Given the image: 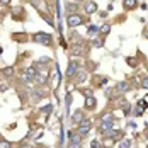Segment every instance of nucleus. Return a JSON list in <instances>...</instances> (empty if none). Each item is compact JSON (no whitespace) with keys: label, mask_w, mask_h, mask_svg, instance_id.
<instances>
[{"label":"nucleus","mask_w":148,"mask_h":148,"mask_svg":"<svg viewBox=\"0 0 148 148\" xmlns=\"http://www.w3.org/2000/svg\"><path fill=\"white\" fill-rule=\"evenodd\" d=\"M51 39H53V38H51V34H48V32H36V34L32 36V41H34V43H39V45H45V46L53 45Z\"/></svg>","instance_id":"nucleus-1"},{"label":"nucleus","mask_w":148,"mask_h":148,"mask_svg":"<svg viewBox=\"0 0 148 148\" xmlns=\"http://www.w3.org/2000/svg\"><path fill=\"white\" fill-rule=\"evenodd\" d=\"M90 128H92V123H90V119H82V123H78L77 134H80V136H85V134L90 131Z\"/></svg>","instance_id":"nucleus-2"},{"label":"nucleus","mask_w":148,"mask_h":148,"mask_svg":"<svg viewBox=\"0 0 148 148\" xmlns=\"http://www.w3.org/2000/svg\"><path fill=\"white\" fill-rule=\"evenodd\" d=\"M66 24H68V27H77V26L84 24V19H82V15H78V14H70L66 17Z\"/></svg>","instance_id":"nucleus-3"},{"label":"nucleus","mask_w":148,"mask_h":148,"mask_svg":"<svg viewBox=\"0 0 148 148\" xmlns=\"http://www.w3.org/2000/svg\"><path fill=\"white\" fill-rule=\"evenodd\" d=\"M112 124H114L112 116H106V118L102 119V123H101V131H102V133H106V131L112 130Z\"/></svg>","instance_id":"nucleus-4"},{"label":"nucleus","mask_w":148,"mask_h":148,"mask_svg":"<svg viewBox=\"0 0 148 148\" xmlns=\"http://www.w3.org/2000/svg\"><path fill=\"white\" fill-rule=\"evenodd\" d=\"M78 70H80V68H78V63H77V61H70V63H68V68H66V77H73Z\"/></svg>","instance_id":"nucleus-5"},{"label":"nucleus","mask_w":148,"mask_h":148,"mask_svg":"<svg viewBox=\"0 0 148 148\" xmlns=\"http://www.w3.org/2000/svg\"><path fill=\"white\" fill-rule=\"evenodd\" d=\"M85 12L87 14H94V12H97V3L94 2V0H89V2H85Z\"/></svg>","instance_id":"nucleus-6"},{"label":"nucleus","mask_w":148,"mask_h":148,"mask_svg":"<svg viewBox=\"0 0 148 148\" xmlns=\"http://www.w3.org/2000/svg\"><path fill=\"white\" fill-rule=\"evenodd\" d=\"M130 90V84L126 82V80H123V82H118V85H116V92H128Z\"/></svg>","instance_id":"nucleus-7"},{"label":"nucleus","mask_w":148,"mask_h":148,"mask_svg":"<svg viewBox=\"0 0 148 148\" xmlns=\"http://www.w3.org/2000/svg\"><path fill=\"white\" fill-rule=\"evenodd\" d=\"M95 106H97L95 97H94V95H87V97H85V107H87V109H94Z\"/></svg>","instance_id":"nucleus-8"},{"label":"nucleus","mask_w":148,"mask_h":148,"mask_svg":"<svg viewBox=\"0 0 148 148\" xmlns=\"http://www.w3.org/2000/svg\"><path fill=\"white\" fill-rule=\"evenodd\" d=\"M46 78H48V72H46V70H43V72H38V73H36V77H34V80H36V82H39V84H45Z\"/></svg>","instance_id":"nucleus-9"},{"label":"nucleus","mask_w":148,"mask_h":148,"mask_svg":"<svg viewBox=\"0 0 148 148\" xmlns=\"http://www.w3.org/2000/svg\"><path fill=\"white\" fill-rule=\"evenodd\" d=\"M82 119H84V112H82V109L75 111L73 116H72V121H73L75 124H78V123H82Z\"/></svg>","instance_id":"nucleus-10"},{"label":"nucleus","mask_w":148,"mask_h":148,"mask_svg":"<svg viewBox=\"0 0 148 148\" xmlns=\"http://www.w3.org/2000/svg\"><path fill=\"white\" fill-rule=\"evenodd\" d=\"M123 7L126 10H131V9L136 7V0H123Z\"/></svg>","instance_id":"nucleus-11"},{"label":"nucleus","mask_w":148,"mask_h":148,"mask_svg":"<svg viewBox=\"0 0 148 148\" xmlns=\"http://www.w3.org/2000/svg\"><path fill=\"white\" fill-rule=\"evenodd\" d=\"M85 78H87V75H85V72H77V80H75V84L78 85V84H82V82H85Z\"/></svg>","instance_id":"nucleus-12"},{"label":"nucleus","mask_w":148,"mask_h":148,"mask_svg":"<svg viewBox=\"0 0 148 148\" xmlns=\"http://www.w3.org/2000/svg\"><path fill=\"white\" fill-rule=\"evenodd\" d=\"M82 51H84V48H82L80 45H77V46H73V48H72V55H75V56L82 55Z\"/></svg>","instance_id":"nucleus-13"},{"label":"nucleus","mask_w":148,"mask_h":148,"mask_svg":"<svg viewBox=\"0 0 148 148\" xmlns=\"http://www.w3.org/2000/svg\"><path fill=\"white\" fill-rule=\"evenodd\" d=\"M2 75H5V77L14 75V66H7V68H3V70H2Z\"/></svg>","instance_id":"nucleus-14"},{"label":"nucleus","mask_w":148,"mask_h":148,"mask_svg":"<svg viewBox=\"0 0 148 148\" xmlns=\"http://www.w3.org/2000/svg\"><path fill=\"white\" fill-rule=\"evenodd\" d=\"M104 134L106 136H111V138H118V134H121V133H119L118 130H109V131H106Z\"/></svg>","instance_id":"nucleus-15"},{"label":"nucleus","mask_w":148,"mask_h":148,"mask_svg":"<svg viewBox=\"0 0 148 148\" xmlns=\"http://www.w3.org/2000/svg\"><path fill=\"white\" fill-rule=\"evenodd\" d=\"M106 97L114 99V97H116V89H106Z\"/></svg>","instance_id":"nucleus-16"},{"label":"nucleus","mask_w":148,"mask_h":148,"mask_svg":"<svg viewBox=\"0 0 148 148\" xmlns=\"http://www.w3.org/2000/svg\"><path fill=\"white\" fill-rule=\"evenodd\" d=\"M75 10H77V5H75V3H66V12L75 14Z\"/></svg>","instance_id":"nucleus-17"},{"label":"nucleus","mask_w":148,"mask_h":148,"mask_svg":"<svg viewBox=\"0 0 148 148\" xmlns=\"http://www.w3.org/2000/svg\"><path fill=\"white\" fill-rule=\"evenodd\" d=\"M121 107H123V111H124V114H130V104L126 102V101H123V104H121Z\"/></svg>","instance_id":"nucleus-18"},{"label":"nucleus","mask_w":148,"mask_h":148,"mask_svg":"<svg viewBox=\"0 0 148 148\" xmlns=\"http://www.w3.org/2000/svg\"><path fill=\"white\" fill-rule=\"evenodd\" d=\"M131 147V141L130 140H123L121 143H119V148H130Z\"/></svg>","instance_id":"nucleus-19"},{"label":"nucleus","mask_w":148,"mask_h":148,"mask_svg":"<svg viewBox=\"0 0 148 148\" xmlns=\"http://www.w3.org/2000/svg\"><path fill=\"white\" fill-rule=\"evenodd\" d=\"M0 148H12V145L7 140H0Z\"/></svg>","instance_id":"nucleus-20"},{"label":"nucleus","mask_w":148,"mask_h":148,"mask_svg":"<svg viewBox=\"0 0 148 148\" xmlns=\"http://www.w3.org/2000/svg\"><path fill=\"white\" fill-rule=\"evenodd\" d=\"M99 32V26H89V34H97Z\"/></svg>","instance_id":"nucleus-21"},{"label":"nucleus","mask_w":148,"mask_h":148,"mask_svg":"<svg viewBox=\"0 0 148 148\" xmlns=\"http://www.w3.org/2000/svg\"><path fill=\"white\" fill-rule=\"evenodd\" d=\"M41 111H43V112H45V114H49V112H51V111H53V106H51V104H48V106H45V107H43V109H41Z\"/></svg>","instance_id":"nucleus-22"},{"label":"nucleus","mask_w":148,"mask_h":148,"mask_svg":"<svg viewBox=\"0 0 148 148\" xmlns=\"http://www.w3.org/2000/svg\"><path fill=\"white\" fill-rule=\"evenodd\" d=\"M109 31H111V27H109V26H107V24H104L102 27H99V32H102V34H107V32H109Z\"/></svg>","instance_id":"nucleus-23"},{"label":"nucleus","mask_w":148,"mask_h":148,"mask_svg":"<svg viewBox=\"0 0 148 148\" xmlns=\"http://www.w3.org/2000/svg\"><path fill=\"white\" fill-rule=\"evenodd\" d=\"M90 148H101V143H99L97 140H94V141L90 143Z\"/></svg>","instance_id":"nucleus-24"},{"label":"nucleus","mask_w":148,"mask_h":148,"mask_svg":"<svg viewBox=\"0 0 148 148\" xmlns=\"http://www.w3.org/2000/svg\"><path fill=\"white\" fill-rule=\"evenodd\" d=\"M141 87L148 90V77H147V78H143V80H141Z\"/></svg>","instance_id":"nucleus-25"},{"label":"nucleus","mask_w":148,"mask_h":148,"mask_svg":"<svg viewBox=\"0 0 148 148\" xmlns=\"http://www.w3.org/2000/svg\"><path fill=\"white\" fill-rule=\"evenodd\" d=\"M138 107H141V109H147V107H148L147 101H140V104H138Z\"/></svg>","instance_id":"nucleus-26"},{"label":"nucleus","mask_w":148,"mask_h":148,"mask_svg":"<svg viewBox=\"0 0 148 148\" xmlns=\"http://www.w3.org/2000/svg\"><path fill=\"white\" fill-rule=\"evenodd\" d=\"M102 45H104V41H101V39H97V41H95V39H94V46H95V48H101Z\"/></svg>","instance_id":"nucleus-27"},{"label":"nucleus","mask_w":148,"mask_h":148,"mask_svg":"<svg viewBox=\"0 0 148 148\" xmlns=\"http://www.w3.org/2000/svg\"><path fill=\"white\" fill-rule=\"evenodd\" d=\"M143 114V109L140 107V109H134V116H141Z\"/></svg>","instance_id":"nucleus-28"},{"label":"nucleus","mask_w":148,"mask_h":148,"mask_svg":"<svg viewBox=\"0 0 148 148\" xmlns=\"http://www.w3.org/2000/svg\"><path fill=\"white\" fill-rule=\"evenodd\" d=\"M128 63H130V65H136V60L134 58H128Z\"/></svg>","instance_id":"nucleus-29"},{"label":"nucleus","mask_w":148,"mask_h":148,"mask_svg":"<svg viewBox=\"0 0 148 148\" xmlns=\"http://www.w3.org/2000/svg\"><path fill=\"white\" fill-rule=\"evenodd\" d=\"M0 3L2 5H7V3H10V0H0Z\"/></svg>","instance_id":"nucleus-30"},{"label":"nucleus","mask_w":148,"mask_h":148,"mask_svg":"<svg viewBox=\"0 0 148 148\" xmlns=\"http://www.w3.org/2000/svg\"><path fill=\"white\" fill-rule=\"evenodd\" d=\"M48 61H49V58H41L39 60V63H48Z\"/></svg>","instance_id":"nucleus-31"},{"label":"nucleus","mask_w":148,"mask_h":148,"mask_svg":"<svg viewBox=\"0 0 148 148\" xmlns=\"http://www.w3.org/2000/svg\"><path fill=\"white\" fill-rule=\"evenodd\" d=\"M145 38H147V39H148V29L145 31Z\"/></svg>","instance_id":"nucleus-32"},{"label":"nucleus","mask_w":148,"mask_h":148,"mask_svg":"<svg viewBox=\"0 0 148 148\" xmlns=\"http://www.w3.org/2000/svg\"><path fill=\"white\" fill-rule=\"evenodd\" d=\"M73 2H80V0H73Z\"/></svg>","instance_id":"nucleus-33"},{"label":"nucleus","mask_w":148,"mask_h":148,"mask_svg":"<svg viewBox=\"0 0 148 148\" xmlns=\"http://www.w3.org/2000/svg\"><path fill=\"white\" fill-rule=\"evenodd\" d=\"M147 138H148V134H147Z\"/></svg>","instance_id":"nucleus-34"},{"label":"nucleus","mask_w":148,"mask_h":148,"mask_svg":"<svg viewBox=\"0 0 148 148\" xmlns=\"http://www.w3.org/2000/svg\"><path fill=\"white\" fill-rule=\"evenodd\" d=\"M147 70H148V66H147Z\"/></svg>","instance_id":"nucleus-35"}]
</instances>
